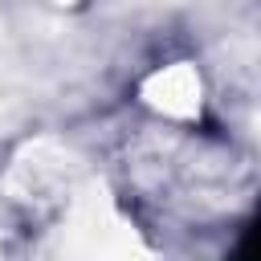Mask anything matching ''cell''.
<instances>
[{"label":"cell","mask_w":261,"mask_h":261,"mask_svg":"<svg viewBox=\"0 0 261 261\" xmlns=\"http://www.w3.org/2000/svg\"><path fill=\"white\" fill-rule=\"evenodd\" d=\"M45 220L53 224L49 249L61 257H135V253H147L130 216L118 208L114 192L98 175H86L82 188Z\"/></svg>","instance_id":"cell-1"},{"label":"cell","mask_w":261,"mask_h":261,"mask_svg":"<svg viewBox=\"0 0 261 261\" xmlns=\"http://www.w3.org/2000/svg\"><path fill=\"white\" fill-rule=\"evenodd\" d=\"M86 163L82 155L53 139V135H41V139H29L16 147V155L8 159V171H4V196L29 212V216H53L86 179Z\"/></svg>","instance_id":"cell-2"},{"label":"cell","mask_w":261,"mask_h":261,"mask_svg":"<svg viewBox=\"0 0 261 261\" xmlns=\"http://www.w3.org/2000/svg\"><path fill=\"white\" fill-rule=\"evenodd\" d=\"M139 102L167 122H196L204 114V73L192 61H171L139 82Z\"/></svg>","instance_id":"cell-3"},{"label":"cell","mask_w":261,"mask_h":261,"mask_svg":"<svg viewBox=\"0 0 261 261\" xmlns=\"http://www.w3.org/2000/svg\"><path fill=\"white\" fill-rule=\"evenodd\" d=\"M49 4H53V8H77L82 0H49Z\"/></svg>","instance_id":"cell-4"}]
</instances>
